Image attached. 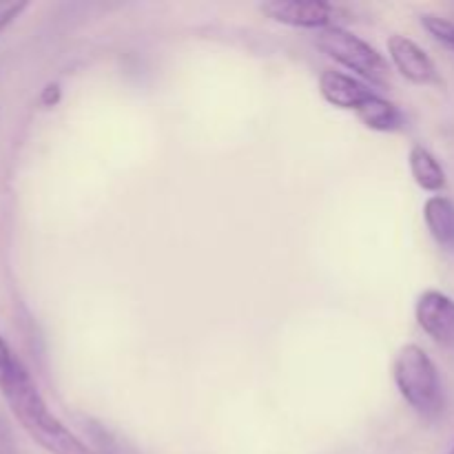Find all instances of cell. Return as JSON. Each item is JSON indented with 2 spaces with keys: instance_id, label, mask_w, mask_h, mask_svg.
I'll list each match as a JSON object with an SVG mask.
<instances>
[{
  "instance_id": "ba28073f",
  "label": "cell",
  "mask_w": 454,
  "mask_h": 454,
  "mask_svg": "<svg viewBox=\"0 0 454 454\" xmlns=\"http://www.w3.org/2000/svg\"><path fill=\"white\" fill-rule=\"evenodd\" d=\"M424 220L434 242L454 251V202L446 195H433L424 204Z\"/></svg>"
},
{
  "instance_id": "52a82bcc",
  "label": "cell",
  "mask_w": 454,
  "mask_h": 454,
  "mask_svg": "<svg viewBox=\"0 0 454 454\" xmlns=\"http://www.w3.org/2000/svg\"><path fill=\"white\" fill-rule=\"evenodd\" d=\"M319 91H322L324 100L331 102L333 106L348 111H357L372 96V91L362 80L335 69H326L319 75Z\"/></svg>"
},
{
  "instance_id": "30bf717a",
  "label": "cell",
  "mask_w": 454,
  "mask_h": 454,
  "mask_svg": "<svg viewBox=\"0 0 454 454\" xmlns=\"http://www.w3.org/2000/svg\"><path fill=\"white\" fill-rule=\"evenodd\" d=\"M355 114L359 115L364 124L372 131H397L403 127V114L393 105V102L384 100L377 93H372Z\"/></svg>"
},
{
  "instance_id": "9c48e42d",
  "label": "cell",
  "mask_w": 454,
  "mask_h": 454,
  "mask_svg": "<svg viewBox=\"0 0 454 454\" xmlns=\"http://www.w3.org/2000/svg\"><path fill=\"white\" fill-rule=\"evenodd\" d=\"M408 162H411L412 177L421 189L428 191V193H439V191L446 189V171L426 146H412Z\"/></svg>"
},
{
  "instance_id": "8fae6325",
  "label": "cell",
  "mask_w": 454,
  "mask_h": 454,
  "mask_svg": "<svg viewBox=\"0 0 454 454\" xmlns=\"http://www.w3.org/2000/svg\"><path fill=\"white\" fill-rule=\"evenodd\" d=\"M421 25L426 27V31H428L433 38H437L439 43H443L448 49H452L454 51V20H448V18L443 16L426 13V16H421Z\"/></svg>"
},
{
  "instance_id": "8992f818",
  "label": "cell",
  "mask_w": 454,
  "mask_h": 454,
  "mask_svg": "<svg viewBox=\"0 0 454 454\" xmlns=\"http://www.w3.org/2000/svg\"><path fill=\"white\" fill-rule=\"evenodd\" d=\"M388 53L393 65L397 67L399 74L406 80L415 84H439L437 67H434L433 58L415 43V40L406 38V35H390L388 40Z\"/></svg>"
},
{
  "instance_id": "5bb4252c",
  "label": "cell",
  "mask_w": 454,
  "mask_h": 454,
  "mask_svg": "<svg viewBox=\"0 0 454 454\" xmlns=\"http://www.w3.org/2000/svg\"><path fill=\"white\" fill-rule=\"evenodd\" d=\"M0 454H20L16 446V439L12 434V428L3 419V415H0Z\"/></svg>"
},
{
  "instance_id": "5b68a950",
  "label": "cell",
  "mask_w": 454,
  "mask_h": 454,
  "mask_svg": "<svg viewBox=\"0 0 454 454\" xmlns=\"http://www.w3.org/2000/svg\"><path fill=\"white\" fill-rule=\"evenodd\" d=\"M417 322L439 346L454 348V300L442 291L421 293L417 301Z\"/></svg>"
},
{
  "instance_id": "7a4b0ae2",
  "label": "cell",
  "mask_w": 454,
  "mask_h": 454,
  "mask_svg": "<svg viewBox=\"0 0 454 454\" xmlns=\"http://www.w3.org/2000/svg\"><path fill=\"white\" fill-rule=\"evenodd\" d=\"M393 377L408 406L424 419L434 421L446 411V393L437 366L421 346L408 344L395 357Z\"/></svg>"
},
{
  "instance_id": "7c38bea8",
  "label": "cell",
  "mask_w": 454,
  "mask_h": 454,
  "mask_svg": "<svg viewBox=\"0 0 454 454\" xmlns=\"http://www.w3.org/2000/svg\"><path fill=\"white\" fill-rule=\"evenodd\" d=\"M29 7V3H22V0H0V34L20 16L25 9Z\"/></svg>"
},
{
  "instance_id": "277c9868",
  "label": "cell",
  "mask_w": 454,
  "mask_h": 454,
  "mask_svg": "<svg viewBox=\"0 0 454 454\" xmlns=\"http://www.w3.org/2000/svg\"><path fill=\"white\" fill-rule=\"evenodd\" d=\"M262 12L275 22L288 27H301V29H328L340 27L337 18L344 16L340 7L324 0H270L260 4Z\"/></svg>"
},
{
  "instance_id": "9a60e30c",
  "label": "cell",
  "mask_w": 454,
  "mask_h": 454,
  "mask_svg": "<svg viewBox=\"0 0 454 454\" xmlns=\"http://www.w3.org/2000/svg\"><path fill=\"white\" fill-rule=\"evenodd\" d=\"M448 454H454V446H452V448H450V452H448Z\"/></svg>"
},
{
  "instance_id": "3957f363",
  "label": "cell",
  "mask_w": 454,
  "mask_h": 454,
  "mask_svg": "<svg viewBox=\"0 0 454 454\" xmlns=\"http://www.w3.org/2000/svg\"><path fill=\"white\" fill-rule=\"evenodd\" d=\"M315 43L328 58L340 62L348 71H355L368 82L377 84V87H384L390 82V67L386 58L372 44H368L359 35L350 34L344 27L322 29Z\"/></svg>"
},
{
  "instance_id": "4fadbf2b",
  "label": "cell",
  "mask_w": 454,
  "mask_h": 454,
  "mask_svg": "<svg viewBox=\"0 0 454 454\" xmlns=\"http://www.w3.org/2000/svg\"><path fill=\"white\" fill-rule=\"evenodd\" d=\"M16 362L18 357L9 350L7 341L3 340V333H0V386L9 380V375H12L13 368H16Z\"/></svg>"
},
{
  "instance_id": "6da1fadb",
  "label": "cell",
  "mask_w": 454,
  "mask_h": 454,
  "mask_svg": "<svg viewBox=\"0 0 454 454\" xmlns=\"http://www.w3.org/2000/svg\"><path fill=\"white\" fill-rule=\"evenodd\" d=\"M0 390H3L18 424L40 448L51 454H96L49 411L43 395L38 393V386L34 384L20 359L16 362L9 380L0 386Z\"/></svg>"
}]
</instances>
